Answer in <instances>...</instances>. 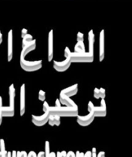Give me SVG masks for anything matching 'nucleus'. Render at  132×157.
I'll list each match as a JSON object with an SVG mask.
<instances>
[{
  "label": "nucleus",
  "mask_w": 132,
  "mask_h": 157,
  "mask_svg": "<svg viewBox=\"0 0 132 157\" xmlns=\"http://www.w3.org/2000/svg\"><path fill=\"white\" fill-rule=\"evenodd\" d=\"M49 112L52 114L58 115L59 117H77L78 115V107H61V106H55L49 107Z\"/></svg>",
  "instance_id": "nucleus-1"
},
{
  "label": "nucleus",
  "mask_w": 132,
  "mask_h": 157,
  "mask_svg": "<svg viewBox=\"0 0 132 157\" xmlns=\"http://www.w3.org/2000/svg\"><path fill=\"white\" fill-rule=\"evenodd\" d=\"M71 61L77 63H90L94 60V54L91 52H72L70 57Z\"/></svg>",
  "instance_id": "nucleus-2"
},
{
  "label": "nucleus",
  "mask_w": 132,
  "mask_h": 157,
  "mask_svg": "<svg viewBox=\"0 0 132 157\" xmlns=\"http://www.w3.org/2000/svg\"><path fill=\"white\" fill-rule=\"evenodd\" d=\"M20 65L23 70L27 72L36 71L42 67V61L39 60V61H29L20 57Z\"/></svg>",
  "instance_id": "nucleus-3"
},
{
  "label": "nucleus",
  "mask_w": 132,
  "mask_h": 157,
  "mask_svg": "<svg viewBox=\"0 0 132 157\" xmlns=\"http://www.w3.org/2000/svg\"><path fill=\"white\" fill-rule=\"evenodd\" d=\"M87 110L89 112H92L95 117H105L107 110H106V104L104 99L101 100V106L99 107H95L91 101H89L87 104Z\"/></svg>",
  "instance_id": "nucleus-4"
},
{
  "label": "nucleus",
  "mask_w": 132,
  "mask_h": 157,
  "mask_svg": "<svg viewBox=\"0 0 132 157\" xmlns=\"http://www.w3.org/2000/svg\"><path fill=\"white\" fill-rule=\"evenodd\" d=\"M49 116H50V112L49 110L47 111H45L44 113L41 116L32 115V121L37 127H42L46 123H48Z\"/></svg>",
  "instance_id": "nucleus-5"
},
{
  "label": "nucleus",
  "mask_w": 132,
  "mask_h": 157,
  "mask_svg": "<svg viewBox=\"0 0 132 157\" xmlns=\"http://www.w3.org/2000/svg\"><path fill=\"white\" fill-rule=\"evenodd\" d=\"M71 64H72V61H71L70 58H66L63 61H53L54 68L58 72H64L67 71L70 67Z\"/></svg>",
  "instance_id": "nucleus-6"
},
{
  "label": "nucleus",
  "mask_w": 132,
  "mask_h": 157,
  "mask_svg": "<svg viewBox=\"0 0 132 157\" xmlns=\"http://www.w3.org/2000/svg\"><path fill=\"white\" fill-rule=\"evenodd\" d=\"M95 115L92 112H89V113L86 116H77V122L81 127H87L90 125L93 122L95 119Z\"/></svg>",
  "instance_id": "nucleus-7"
},
{
  "label": "nucleus",
  "mask_w": 132,
  "mask_h": 157,
  "mask_svg": "<svg viewBox=\"0 0 132 157\" xmlns=\"http://www.w3.org/2000/svg\"><path fill=\"white\" fill-rule=\"evenodd\" d=\"M53 30H51L49 33L48 38V60L52 61L54 55V41H53Z\"/></svg>",
  "instance_id": "nucleus-8"
},
{
  "label": "nucleus",
  "mask_w": 132,
  "mask_h": 157,
  "mask_svg": "<svg viewBox=\"0 0 132 157\" xmlns=\"http://www.w3.org/2000/svg\"><path fill=\"white\" fill-rule=\"evenodd\" d=\"M25 112V84L20 87V116H23Z\"/></svg>",
  "instance_id": "nucleus-9"
},
{
  "label": "nucleus",
  "mask_w": 132,
  "mask_h": 157,
  "mask_svg": "<svg viewBox=\"0 0 132 157\" xmlns=\"http://www.w3.org/2000/svg\"><path fill=\"white\" fill-rule=\"evenodd\" d=\"M35 48H36V40L33 39L32 41H31L30 42L27 43V44L22 46V50H21L20 57L22 58H25L26 55H28V54L30 53L31 52L35 50Z\"/></svg>",
  "instance_id": "nucleus-10"
},
{
  "label": "nucleus",
  "mask_w": 132,
  "mask_h": 157,
  "mask_svg": "<svg viewBox=\"0 0 132 157\" xmlns=\"http://www.w3.org/2000/svg\"><path fill=\"white\" fill-rule=\"evenodd\" d=\"M13 56V31L8 33V61H11Z\"/></svg>",
  "instance_id": "nucleus-11"
},
{
  "label": "nucleus",
  "mask_w": 132,
  "mask_h": 157,
  "mask_svg": "<svg viewBox=\"0 0 132 157\" xmlns=\"http://www.w3.org/2000/svg\"><path fill=\"white\" fill-rule=\"evenodd\" d=\"M104 58V30H101L99 35V61Z\"/></svg>",
  "instance_id": "nucleus-12"
},
{
  "label": "nucleus",
  "mask_w": 132,
  "mask_h": 157,
  "mask_svg": "<svg viewBox=\"0 0 132 157\" xmlns=\"http://www.w3.org/2000/svg\"><path fill=\"white\" fill-rule=\"evenodd\" d=\"M59 101L61 104L66 106V107H75V106H77V104L74 102V101H72L69 97H67L62 93H60L59 94Z\"/></svg>",
  "instance_id": "nucleus-13"
},
{
  "label": "nucleus",
  "mask_w": 132,
  "mask_h": 157,
  "mask_svg": "<svg viewBox=\"0 0 132 157\" xmlns=\"http://www.w3.org/2000/svg\"><path fill=\"white\" fill-rule=\"evenodd\" d=\"M78 84H74V85L71 86V87H67V88L62 90L61 91V93L64 94L66 95L67 97L71 98V97H73L77 94V93H78Z\"/></svg>",
  "instance_id": "nucleus-14"
},
{
  "label": "nucleus",
  "mask_w": 132,
  "mask_h": 157,
  "mask_svg": "<svg viewBox=\"0 0 132 157\" xmlns=\"http://www.w3.org/2000/svg\"><path fill=\"white\" fill-rule=\"evenodd\" d=\"M48 123L52 127H53V126H59L60 124H61V117L50 113Z\"/></svg>",
  "instance_id": "nucleus-15"
},
{
  "label": "nucleus",
  "mask_w": 132,
  "mask_h": 157,
  "mask_svg": "<svg viewBox=\"0 0 132 157\" xmlns=\"http://www.w3.org/2000/svg\"><path fill=\"white\" fill-rule=\"evenodd\" d=\"M1 112L2 117H13L15 113V109L14 107H2Z\"/></svg>",
  "instance_id": "nucleus-16"
},
{
  "label": "nucleus",
  "mask_w": 132,
  "mask_h": 157,
  "mask_svg": "<svg viewBox=\"0 0 132 157\" xmlns=\"http://www.w3.org/2000/svg\"><path fill=\"white\" fill-rule=\"evenodd\" d=\"M95 35L93 30H91L88 32V42H89V52L94 54V45H95Z\"/></svg>",
  "instance_id": "nucleus-17"
},
{
  "label": "nucleus",
  "mask_w": 132,
  "mask_h": 157,
  "mask_svg": "<svg viewBox=\"0 0 132 157\" xmlns=\"http://www.w3.org/2000/svg\"><path fill=\"white\" fill-rule=\"evenodd\" d=\"M9 101H10L11 107H14V102H15V88L14 87V84H11V86L9 88Z\"/></svg>",
  "instance_id": "nucleus-18"
},
{
  "label": "nucleus",
  "mask_w": 132,
  "mask_h": 157,
  "mask_svg": "<svg viewBox=\"0 0 132 157\" xmlns=\"http://www.w3.org/2000/svg\"><path fill=\"white\" fill-rule=\"evenodd\" d=\"M75 52H85V47H84V41H78L75 46Z\"/></svg>",
  "instance_id": "nucleus-19"
},
{
  "label": "nucleus",
  "mask_w": 132,
  "mask_h": 157,
  "mask_svg": "<svg viewBox=\"0 0 132 157\" xmlns=\"http://www.w3.org/2000/svg\"><path fill=\"white\" fill-rule=\"evenodd\" d=\"M0 155L1 157H7V151L6 150L4 140H0Z\"/></svg>",
  "instance_id": "nucleus-20"
},
{
  "label": "nucleus",
  "mask_w": 132,
  "mask_h": 157,
  "mask_svg": "<svg viewBox=\"0 0 132 157\" xmlns=\"http://www.w3.org/2000/svg\"><path fill=\"white\" fill-rule=\"evenodd\" d=\"M45 157H51L50 151V143L49 141H45Z\"/></svg>",
  "instance_id": "nucleus-21"
},
{
  "label": "nucleus",
  "mask_w": 132,
  "mask_h": 157,
  "mask_svg": "<svg viewBox=\"0 0 132 157\" xmlns=\"http://www.w3.org/2000/svg\"><path fill=\"white\" fill-rule=\"evenodd\" d=\"M23 40H22V46L25 45V44H26L27 43L30 42L31 41H32L33 40V37H32V35H30V34H27V35H25V36L23 37Z\"/></svg>",
  "instance_id": "nucleus-22"
},
{
  "label": "nucleus",
  "mask_w": 132,
  "mask_h": 157,
  "mask_svg": "<svg viewBox=\"0 0 132 157\" xmlns=\"http://www.w3.org/2000/svg\"><path fill=\"white\" fill-rule=\"evenodd\" d=\"M45 98H46L45 92L42 90H39V92H38V99H39V101H45Z\"/></svg>",
  "instance_id": "nucleus-23"
},
{
  "label": "nucleus",
  "mask_w": 132,
  "mask_h": 157,
  "mask_svg": "<svg viewBox=\"0 0 132 157\" xmlns=\"http://www.w3.org/2000/svg\"><path fill=\"white\" fill-rule=\"evenodd\" d=\"M94 97L97 99L101 98V94H100V89L99 88H95L94 90Z\"/></svg>",
  "instance_id": "nucleus-24"
},
{
  "label": "nucleus",
  "mask_w": 132,
  "mask_h": 157,
  "mask_svg": "<svg viewBox=\"0 0 132 157\" xmlns=\"http://www.w3.org/2000/svg\"><path fill=\"white\" fill-rule=\"evenodd\" d=\"M64 53V57H65V58H70L72 52H71V50L68 48V47L65 48Z\"/></svg>",
  "instance_id": "nucleus-25"
},
{
  "label": "nucleus",
  "mask_w": 132,
  "mask_h": 157,
  "mask_svg": "<svg viewBox=\"0 0 132 157\" xmlns=\"http://www.w3.org/2000/svg\"><path fill=\"white\" fill-rule=\"evenodd\" d=\"M77 41H84V34L82 32H78L77 35Z\"/></svg>",
  "instance_id": "nucleus-26"
},
{
  "label": "nucleus",
  "mask_w": 132,
  "mask_h": 157,
  "mask_svg": "<svg viewBox=\"0 0 132 157\" xmlns=\"http://www.w3.org/2000/svg\"><path fill=\"white\" fill-rule=\"evenodd\" d=\"M100 89V94H101V99H104L105 98V89L101 87Z\"/></svg>",
  "instance_id": "nucleus-27"
},
{
  "label": "nucleus",
  "mask_w": 132,
  "mask_h": 157,
  "mask_svg": "<svg viewBox=\"0 0 132 157\" xmlns=\"http://www.w3.org/2000/svg\"><path fill=\"white\" fill-rule=\"evenodd\" d=\"M28 157H37V154L35 153V152L30 151L28 153Z\"/></svg>",
  "instance_id": "nucleus-28"
},
{
  "label": "nucleus",
  "mask_w": 132,
  "mask_h": 157,
  "mask_svg": "<svg viewBox=\"0 0 132 157\" xmlns=\"http://www.w3.org/2000/svg\"><path fill=\"white\" fill-rule=\"evenodd\" d=\"M66 157H76L75 156V153L73 151H69L67 153V156Z\"/></svg>",
  "instance_id": "nucleus-29"
},
{
  "label": "nucleus",
  "mask_w": 132,
  "mask_h": 157,
  "mask_svg": "<svg viewBox=\"0 0 132 157\" xmlns=\"http://www.w3.org/2000/svg\"><path fill=\"white\" fill-rule=\"evenodd\" d=\"M91 157H97V153H96V148H92L91 150Z\"/></svg>",
  "instance_id": "nucleus-30"
},
{
  "label": "nucleus",
  "mask_w": 132,
  "mask_h": 157,
  "mask_svg": "<svg viewBox=\"0 0 132 157\" xmlns=\"http://www.w3.org/2000/svg\"><path fill=\"white\" fill-rule=\"evenodd\" d=\"M28 34V31L27 29H23L22 30H21V38H23L24 36H25L26 35Z\"/></svg>",
  "instance_id": "nucleus-31"
},
{
  "label": "nucleus",
  "mask_w": 132,
  "mask_h": 157,
  "mask_svg": "<svg viewBox=\"0 0 132 157\" xmlns=\"http://www.w3.org/2000/svg\"><path fill=\"white\" fill-rule=\"evenodd\" d=\"M97 157H105V153L104 151H101L97 154Z\"/></svg>",
  "instance_id": "nucleus-32"
},
{
  "label": "nucleus",
  "mask_w": 132,
  "mask_h": 157,
  "mask_svg": "<svg viewBox=\"0 0 132 157\" xmlns=\"http://www.w3.org/2000/svg\"><path fill=\"white\" fill-rule=\"evenodd\" d=\"M37 157H45V152L41 151L37 154Z\"/></svg>",
  "instance_id": "nucleus-33"
},
{
  "label": "nucleus",
  "mask_w": 132,
  "mask_h": 157,
  "mask_svg": "<svg viewBox=\"0 0 132 157\" xmlns=\"http://www.w3.org/2000/svg\"><path fill=\"white\" fill-rule=\"evenodd\" d=\"M20 157H28V153L25 151H21V156Z\"/></svg>",
  "instance_id": "nucleus-34"
},
{
  "label": "nucleus",
  "mask_w": 132,
  "mask_h": 157,
  "mask_svg": "<svg viewBox=\"0 0 132 157\" xmlns=\"http://www.w3.org/2000/svg\"><path fill=\"white\" fill-rule=\"evenodd\" d=\"M84 156H85V157H91V152L87 151L85 153H84Z\"/></svg>",
  "instance_id": "nucleus-35"
},
{
  "label": "nucleus",
  "mask_w": 132,
  "mask_h": 157,
  "mask_svg": "<svg viewBox=\"0 0 132 157\" xmlns=\"http://www.w3.org/2000/svg\"><path fill=\"white\" fill-rule=\"evenodd\" d=\"M75 156H76V157H81V152L77 151L76 153H75Z\"/></svg>",
  "instance_id": "nucleus-36"
},
{
  "label": "nucleus",
  "mask_w": 132,
  "mask_h": 157,
  "mask_svg": "<svg viewBox=\"0 0 132 157\" xmlns=\"http://www.w3.org/2000/svg\"><path fill=\"white\" fill-rule=\"evenodd\" d=\"M2 114L1 110H0V125L2 124Z\"/></svg>",
  "instance_id": "nucleus-37"
},
{
  "label": "nucleus",
  "mask_w": 132,
  "mask_h": 157,
  "mask_svg": "<svg viewBox=\"0 0 132 157\" xmlns=\"http://www.w3.org/2000/svg\"><path fill=\"white\" fill-rule=\"evenodd\" d=\"M16 152L17 151H15V150L12 151V157H16Z\"/></svg>",
  "instance_id": "nucleus-38"
},
{
  "label": "nucleus",
  "mask_w": 132,
  "mask_h": 157,
  "mask_svg": "<svg viewBox=\"0 0 132 157\" xmlns=\"http://www.w3.org/2000/svg\"><path fill=\"white\" fill-rule=\"evenodd\" d=\"M2 34L1 31H0V44H2Z\"/></svg>",
  "instance_id": "nucleus-39"
},
{
  "label": "nucleus",
  "mask_w": 132,
  "mask_h": 157,
  "mask_svg": "<svg viewBox=\"0 0 132 157\" xmlns=\"http://www.w3.org/2000/svg\"><path fill=\"white\" fill-rule=\"evenodd\" d=\"M51 157H56V153H55V152H51Z\"/></svg>",
  "instance_id": "nucleus-40"
},
{
  "label": "nucleus",
  "mask_w": 132,
  "mask_h": 157,
  "mask_svg": "<svg viewBox=\"0 0 132 157\" xmlns=\"http://www.w3.org/2000/svg\"><path fill=\"white\" fill-rule=\"evenodd\" d=\"M2 107V97H0V110H1Z\"/></svg>",
  "instance_id": "nucleus-41"
},
{
  "label": "nucleus",
  "mask_w": 132,
  "mask_h": 157,
  "mask_svg": "<svg viewBox=\"0 0 132 157\" xmlns=\"http://www.w3.org/2000/svg\"><path fill=\"white\" fill-rule=\"evenodd\" d=\"M21 156V151H17L16 152V157Z\"/></svg>",
  "instance_id": "nucleus-42"
},
{
  "label": "nucleus",
  "mask_w": 132,
  "mask_h": 157,
  "mask_svg": "<svg viewBox=\"0 0 132 157\" xmlns=\"http://www.w3.org/2000/svg\"><path fill=\"white\" fill-rule=\"evenodd\" d=\"M56 157H61V152H57V153H56Z\"/></svg>",
  "instance_id": "nucleus-43"
},
{
  "label": "nucleus",
  "mask_w": 132,
  "mask_h": 157,
  "mask_svg": "<svg viewBox=\"0 0 132 157\" xmlns=\"http://www.w3.org/2000/svg\"><path fill=\"white\" fill-rule=\"evenodd\" d=\"M7 157H12V152H7Z\"/></svg>",
  "instance_id": "nucleus-44"
},
{
  "label": "nucleus",
  "mask_w": 132,
  "mask_h": 157,
  "mask_svg": "<svg viewBox=\"0 0 132 157\" xmlns=\"http://www.w3.org/2000/svg\"><path fill=\"white\" fill-rule=\"evenodd\" d=\"M81 157H85V156H84V153H81Z\"/></svg>",
  "instance_id": "nucleus-45"
}]
</instances>
